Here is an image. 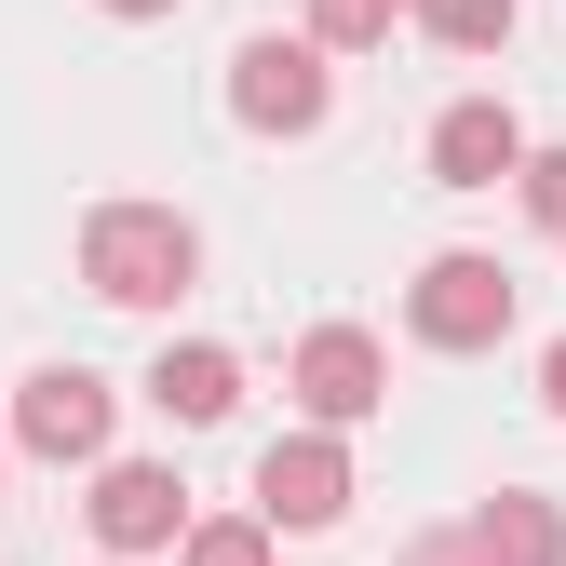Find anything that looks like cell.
Masks as SVG:
<instances>
[{"label":"cell","instance_id":"cell-10","mask_svg":"<svg viewBox=\"0 0 566 566\" xmlns=\"http://www.w3.org/2000/svg\"><path fill=\"white\" fill-rule=\"evenodd\" d=\"M149 405L176 418V432H217V418L243 405V365L217 337H163V365H149Z\"/></svg>","mask_w":566,"mask_h":566},{"label":"cell","instance_id":"cell-3","mask_svg":"<svg viewBox=\"0 0 566 566\" xmlns=\"http://www.w3.org/2000/svg\"><path fill=\"white\" fill-rule=\"evenodd\" d=\"M108 418H122V391H108L95 365H41V378L14 391V418H0V446H28V459H54V472H82V459H108Z\"/></svg>","mask_w":566,"mask_h":566},{"label":"cell","instance_id":"cell-7","mask_svg":"<svg viewBox=\"0 0 566 566\" xmlns=\"http://www.w3.org/2000/svg\"><path fill=\"white\" fill-rule=\"evenodd\" d=\"M350 513V446L337 432H283L256 459V526H337Z\"/></svg>","mask_w":566,"mask_h":566},{"label":"cell","instance_id":"cell-2","mask_svg":"<svg viewBox=\"0 0 566 566\" xmlns=\"http://www.w3.org/2000/svg\"><path fill=\"white\" fill-rule=\"evenodd\" d=\"M405 324H418V350H500L513 337V270L459 243V256H432L405 283Z\"/></svg>","mask_w":566,"mask_h":566},{"label":"cell","instance_id":"cell-14","mask_svg":"<svg viewBox=\"0 0 566 566\" xmlns=\"http://www.w3.org/2000/svg\"><path fill=\"white\" fill-rule=\"evenodd\" d=\"M513 189H526V217H539V230H566V149H526Z\"/></svg>","mask_w":566,"mask_h":566},{"label":"cell","instance_id":"cell-12","mask_svg":"<svg viewBox=\"0 0 566 566\" xmlns=\"http://www.w3.org/2000/svg\"><path fill=\"white\" fill-rule=\"evenodd\" d=\"M405 0H311V54H378Z\"/></svg>","mask_w":566,"mask_h":566},{"label":"cell","instance_id":"cell-5","mask_svg":"<svg viewBox=\"0 0 566 566\" xmlns=\"http://www.w3.org/2000/svg\"><path fill=\"white\" fill-rule=\"evenodd\" d=\"M324 108H337V67L311 41H243L230 54V122L243 135H324Z\"/></svg>","mask_w":566,"mask_h":566},{"label":"cell","instance_id":"cell-4","mask_svg":"<svg viewBox=\"0 0 566 566\" xmlns=\"http://www.w3.org/2000/svg\"><path fill=\"white\" fill-rule=\"evenodd\" d=\"M283 391H297L311 432H350V418H378V405H391V350H378L365 324H311V337H297V365H283Z\"/></svg>","mask_w":566,"mask_h":566},{"label":"cell","instance_id":"cell-15","mask_svg":"<svg viewBox=\"0 0 566 566\" xmlns=\"http://www.w3.org/2000/svg\"><path fill=\"white\" fill-rule=\"evenodd\" d=\"M539 405H553V418H566V337H553V350H539Z\"/></svg>","mask_w":566,"mask_h":566},{"label":"cell","instance_id":"cell-9","mask_svg":"<svg viewBox=\"0 0 566 566\" xmlns=\"http://www.w3.org/2000/svg\"><path fill=\"white\" fill-rule=\"evenodd\" d=\"M513 163H526V122H513L500 95H459V108L432 122V176H446V189H500Z\"/></svg>","mask_w":566,"mask_h":566},{"label":"cell","instance_id":"cell-17","mask_svg":"<svg viewBox=\"0 0 566 566\" xmlns=\"http://www.w3.org/2000/svg\"><path fill=\"white\" fill-rule=\"evenodd\" d=\"M0 459H14V446H0Z\"/></svg>","mask_w":566,"mask_h":566},{"label":"cell","instance_id":"cell-11","mask_svg":"<svg viewBox=\"0 0 566 566\" xmlns=\"http://www.w3.org/2000/svg\"><path fill=\"white\" fill-rule=\"evenodd\" d=\"M405 14L432 28L446 54H500V41H513V0H405Z\"/></svg>","mask_w":566,"mask_h":566},{"label":"cell","instance_id":"cell-6","mask_svg":"<svg viewBox=\"0 0 566 566\" xmlns=\"http://www.w3.org/2000/svg\"><path fill=\"white\" fill-rule=\"evenodd\" d=\"M405 566H566V513L526 500V485H500V500H472L446 539H418Z\"/></svg>","mask_w":566,"mask_h":566},{"label":"cell","instance_id":"cell-8","mask_svg":"<svg viewBox=\"0 0 566 566\" xmlns=\"http://www.w3.org/2000/svg\"><path fill=\"white\" fill-rule=\"evenodd\" d=\"M95 539L108 553H163V539H189V485L163 472V459H95Z\"/></svg>","mask_w":566,"mask_h":566},{"label":"cell","instance_id":"cell-1","mask_svg":"<svg viewBox=\"0 0 566 566\" xmlns=\"http://www.w3.org/2000/svg\"><path fill=\"white\" fill-rule=\"evenodd\" d=\"M82 283L108 311H176L202 283V230L176 217V202H95L82 217Z\"/></svg>","mask_w":566,"mask_h":566},{"label":"cell","instance_id":"cell-16","mask_svg":"<svg viewBox=\"0 0 566 566\" xmlns=\"http://www.w3.org/2000/svg\"><path fill=\"white\" fill-rule=\"evenodd\" d=\"M95 14H176V0H95Z\"/></svg>","mask_w":566,"mask_h":566},{"label":"cell","instance_id":"cell-13","mask_svg":"<svg viewBox=\"0 0 566 566\" xmlns=\"http://www.w3.org/2000/svg\"><path fill=\"white\" fill-rule=\"evenodd\" d=\"M176 566H270V526H256V513H217V526L176 539Z\"/></svg>","mask_w":566,"mask_h":566}]
</instances>
